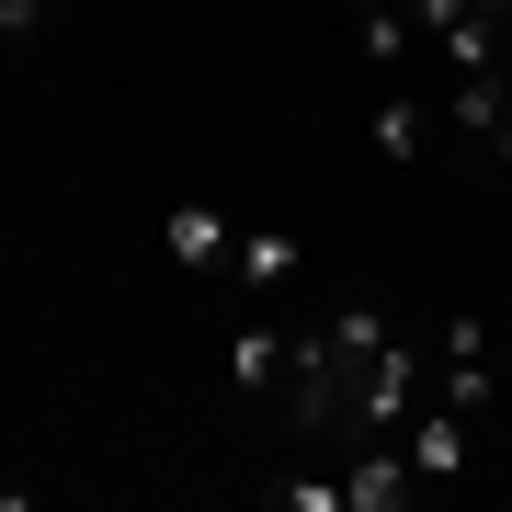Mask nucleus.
Returning <instances> with one entry per match:
<instances>
[{
    "mask_svg": "<svg viewBox=\"0 0 512 512\" xmlns=\"http://www.w3.org/2000/svg\"><path fill=\"white\" fill-rule=\"evenodd\" d=\"M160 251L183 262V274H228V251H239V228L217 217V205H171V217H160Z\"/></svg>",
    "mask_w": 512,
    "mask_h": 512,
    "instance_id": "obj_1",
    "label": "nucleus"
},
{
    "mask_svg": "<svg viewBox=\"0 0 512 512\" xmlns=\"http://www.w3.org/2000/svg\"><path fill=\"white\" fill-rule=\"evenodd\" d=\"M296 262H308V251H296V228H239L228 274L251 285V296H285V285H296Z\"/></svg>",
    "mask_w": 512,
    "mask_h": 512,
    "instance_id": "obj_2",
    "label": "nucleus"
},
{
    "mask_svg": "<svg viewBox=\"0 0 512 512\" xmlns=\"http://www.w3.org/2000/svg\"><path fill=\"white\" fill-rule=\"evenodd\" d=\"M365 137H376V160H387V171H410V160H421V137H433V103H421V92H387Z\"/></svg>",
    "mask_w": 512,
    "mask_h": 512,
    "instance_id": "obj_3",
    "label": "nucleus"
},
{
    "mask_svg": "<svg viewBox=\"0 0 512 512\" xmlns=\"http://www.w3.org/2000/svg\"><path fill=\"white\" fill-rule=\"evenodd\" d=\"M228 376H239V387H285V376H296V330H274V319L239 330V342H228Z\"/></svg>",
    "mask_w": 512,
    "mask_h": 512,
    "instance_id": "obj_4",
    "label": "nucleus"
},
{
    "mask_svg": "<svg viewBox=\"0 0 512 512\" xmlns=\"http://www.w3.org/2000/svg\"><path fill=\"white\" fill-rule=\"evenodd\" d=\"M35 23H46V0H0V46H23Z\"/></svg>",
    "mask_w": 512,
    "mask_h": 512,
    "instance_id": "obj_5",
    "label": "nucleus"
},
{
    "mask_svg": "<svg viewBox=\"0 0 512 512\" xmlns=\"http://www.w3.org/2000/svg\"><path fill=\"white\" fill-rule=\"evenodd\" d=\"M490 160H501V171H512V114H501V126H490Z\"/></svg>",
    "mask_w": 512,
    "mask_h": 512,
    "instance_id": "obj_6",
    "label": "nucleus"
}]
</instances>
